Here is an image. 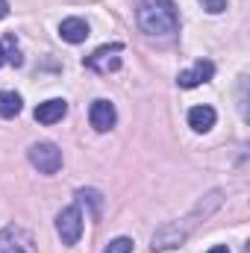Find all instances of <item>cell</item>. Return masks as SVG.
Wrapping results in <instances>:
<instances>
[{
  "mask_svg": "<svg viewBox=\"0 0 250 253\" xmlns=\"http://www.w3.org/2000/svg\"><path fill=\"white\" fill-rule=\"evenodd\" d=\"M115 118L118 115H115V106L109 100H94L91 109H88V121H91V126L97 132H109L115 126Z\"/></svg>",
  "mask_w": 250,
  "mask_h": 253,
  "instance_id": "obj_7",
  "label": "cell"
},
{
  "mask_svg": "<svg viewBox=\"0 0 250 253\" xmlns=\"http://www.w3.org/2000/svg\"><path fill=\"white\" fill-rule=\"evenodd\" d=\"M6 15H9V3H6V0H0V21H3Z\"/></svg>",
  "mask_w": 250,
  "mask_h": 253,
  "instance_id": "obj_17",
  "label": "cell"
},
{
  "mask_svg": "<svg viewBox=\"0 0 250 253\" xmlns=\"http://www.w3.org/2000/svg\"><path fill=\"white\" fill-rule=\"evenodd\" d=\"M65 112H68V103L53 97V100H44V103L36 106V121L39 124H56V121L65 118Z\"/></svg>",
  "mask_w": 250,
  "mask_h": 253,
  "instance_id": "obj_9",
  "label": "cell"
},
{
  "mask_svg": "<svg viewBox=\"0 0 250 253\" xmlns=\"http://www.w3.org/2000/svg\"><path fill=\"white\" fill-rule=\"evenodd\" d=\"M59 36H62L68 44H80L88 36V24L83 18H65L62 24H59Z\"/></svg>",
  "mask_w": 250,
  "mask_h": 253,
  "instance_id": "obj_10",
  "label": "cell"
},
{
  "mask_svg": "<svg viewBox=\"0 0 250 253\" xmlns=\"http://www.w3.org/2000/svg\"><path fill=\"white\" fill-rule=\"evenodd\" d=\"M200 3H203V9L212 12V15H218V12L227 9V0H200Z\"/></svg>",
  "mask_w": 250,
  "mask_h": 253,
  "instance_id": "obj_16",
  "label": "cell"
},
{
  "mask_svg": "<svg viewBox=\"0 0 250 253\" xmlns=\"http://www.w3.org/2000/svg\"><path fill=\"white\" fill-rule=\"evenodd\" d=\"M215 109L212 106H194L191 112H188V126L194 129V132H206V129H212L215 124Z\"/></svg>",
  "mask_w": 250,
  "mask_h": 253,
  "instance_id": "obj_12",
  "label": "cell"
},
{
  "mask_svg": "<svg viewBox=\"0 0 250 253\" xmlns=\"http://www.w3.org/2000/svg\"><path fill=\"white\" fill-rule=\"evenodd\" d=\"M209 253H230V251H227L224 245H218V248H212V251H209Z\"/></svg>",
  "mask_w": 250,
  "mask_h": 253,
  "instance_id": "obj_18",
  "label": "cell"
},
{
  "mask_svg": "<svg viewBox=\"0 0 250 253\" xmlns=\"http://www.w3.org/2000/svg\"><path fill=\"white\" fill-rule=\"evenodd\" d=\"M0 253H36V242L24 227L0 230Z\"/></svg>",
  "mask_w": 250,
  "mask_h": 253,
  "instance_id": "obj_5",
  "label": "cell"
},
{
  "mask_svg": "<svg viewBox=\"0 0 250 253\" xmlns=\"http://www.w3.org/2000/svg\"><path fill=\"white\" fill-rule=\"evenodd\" d=\"M56 233L62 239V245H77L83 236V212L80 206H65L56 215Z\"/></svg>",
  "mask_w": 250,
  "mask_h": 253,
  "instance_id": "obj_3",
  "label": "cell"
},
{
  "mask_svg": "<svg viewBox=\"0 0 250 253\" xmlns=\"http://www.w3.org/2000/svg\"><path fill=\"white\" fill-rule=\"evenodd\" d=\"M77 200H80V203H91V206H94V218H100V206H103V197H100V191H94V189H80V191H77Z\"/></svg>",
  "mask_w": 250,
  "mask_h": 253,
  "instance_id": "obj_14",
  "label": "cell"
},
{
  "mask_svg": "<svg viewBox=\"0 0 250 253\" xmlns=\"http://www.w3.org/2000/svg\"><path fill=\"white\" fill-rule=\"evenodd\" d=\"M24 62V56H21V47H18V39H15V33H6L3 39H0V65H18Z\"/></svg>",
  "mask_w": 250,
  "mask_h": 253,
  "instance_id": "obj_11",
  "label": "cell"
},
{
  "mask_svg": "<svg viewBox=\"0 0 250 253\" xmlns=\"http://www.w3.org/2000/svg\"><path fill=\"white\" fill-rule=\"evenodd\" d=\"M121 50H124V44H121V42L106 44V47H97V50L85 59V68H91V71H97V74L118 71V68H121V56H118Z\"/></svg>",
  "mask_w": 250,
  "mask_h": 253,
  "instance_id": "obj_4",
  "label": "cell"
},
{
  "mask_svg": "<svg viewBox=\"0 0 250 253\" xmlns=\"http://www.w3.org/2000/svg\"><path fill=\"white\" fill-rule=\"evenodd\" d=\"M33 168H39L42 174H56L62 168V150L53 144V141H39L27 150Z\"/></svg>",
  "mask_w": 250,
  "mask_h": 253,
  "instance_id": "obj_2",
  "label": "cell"
},
{
  "mask_svg": "<svg viewBox=\"0 0 250 253\" xmlns=\"http://www.w3.org/2000/svg\"><path fill=\"white\" fill-rule=\"evenodd\" d=\"M188 230L180 224H165L153 233V251H168V248H180L186 242Z\"/></svg>",
  "mask_w": 250,
  "mask_h": 253,
  "instance_id": "obj_6",
  "label": "cell"
},
{
  "mask_svg": "<svg viewBox=\"0 0 250 253\" xmlns=\"http://www.w3.org/2000/svg\"><path fill=\"white\" fill-rule=\"evenodd\" d=\"M103 253H132V242H129L126 236H121V239L109 242V248H106Z\"/></svg>",
  "mask_w": 250,
  "mask_h": 253,
  "instance_id": "obj_15",
  "label": "cell"
},
{
  "mask_svg": "<svg viewBox=\"0 0 250 253\" xmlns=\"http://www.w3.org/2000/svg\"><path fill=\"white\" fill-rule=\"evenodd\" d=\"M138 27L147 36H171L180 30V12L174 0H141L138 3Z\"/></svg>",
  "mask_w": 250,
  "mask_h": 253,
  "instance_id": "obj_1",
  "label": "cell"
},
{
  "mask_svg": "<svg viewBox=\"0 0 250 253\" xmlns=\"http://www.w3.org/2000/svg\"><path fill=\"white\" fill-rule=\"evenodd\" d=\"M21 112V97L15 91H0V118H15Z\"/></svg>",
  "mask_w": 250,
  "mask_h": 253,
  "instance_id": "obj_13",
  "label": "cell"
},
{
  "mask_svg": "<svg viewBox=\"0 0 250 253\" xmlns=\"http://www.w3.org/2000/svg\"><path fill=\"white\" fill-rule=\"evenodd\" d=\"M212 77H215V65L209 62V59H200V62H194V68L183 71L177 77V83H180V88H194L200 83H209Z\"/></svg>",
  "mask_w": 250,
  "mask_h": 253,
  "instance_id": "obj_8",
  "label": "cell"
}]
</instances>
